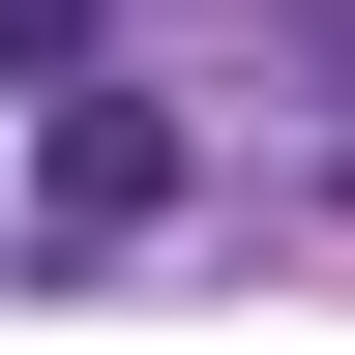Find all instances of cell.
I'll use <instances>...</instances> for the list:
<instances>
[{"mask_svg": "<svg viewBox=\"0 0 355 355\" xmlns=\"http://www.w3.org/2000/svg\"><path fill=\"white\" fill-rule=\"evenodd\" d=\"M0 60H89V0H0Z\"/></svg>", "mask_w": 355, "mask_h": 355, "instance_id": "7a4b0ae2", "label": "cell"}, {"mask_svg": "<svg viewBox=\"0 0 355 355\" xmlns=\"http://www.w3.org/2000/svg\"><path fill=\"white\" fill-rule=\"evenodd\" d=\"M30 207H60V237H148L178 207V119L148 89H60V178H30Z\"/></svg>", "mask_w": 355, "mask_h": 355, "instance_id": "6da1fadb", "label": "cell"}]
</instances>
